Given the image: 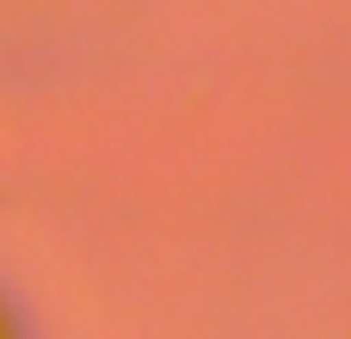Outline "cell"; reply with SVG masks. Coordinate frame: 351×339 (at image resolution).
Wrapping results in <instances>:
<instances>
[{"instance_id":"cell-1","label":"cell","mask_w":351,"mask_h":339,"mask_svg":"<svg viewBox=\"0 0 351 339\" xmlns=\"http://www.w3.org/2000/svg\"><path fill=\"white\" fill-rule=\"evenodd\" d=\"M0 339H12V321H6V309H0Z\"/></svg>"}]
</instances>
